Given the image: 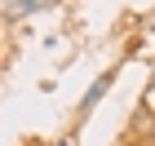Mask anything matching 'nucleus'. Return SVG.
Instances as JSON below:
<instances>
[{"instance_id": "obj_1", "label": "nucleus", "mask_w": 155, "mask_h": 146, "mask_svg": "<svg viewBox=\"0 0 155 146\" xmlns=\"http://www.w3.org/2000/svg\"><path fill=\"white\" fill-rule=\"evenodd\" d=\"M40 9H45L40 0H27V5H9V13H40Z\"/></svg>"}]
</instances>
